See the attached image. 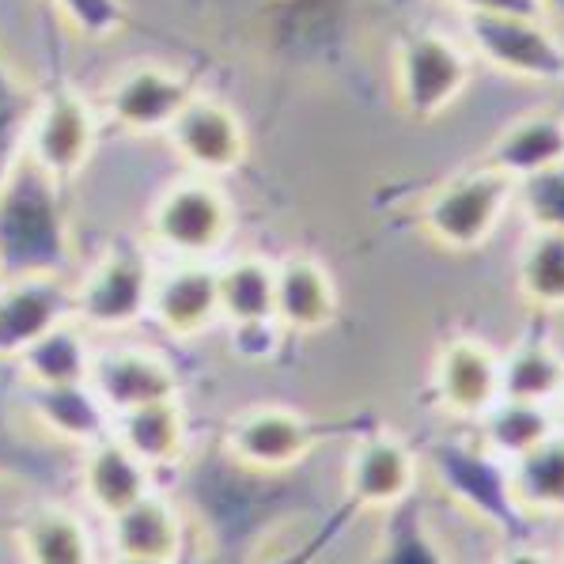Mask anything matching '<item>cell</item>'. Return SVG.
Segmentation results:
<instances>
[{
	"label": "cell",
	"mask_w": 564,
	"mask_h": 564,
	"mask_svg": "<svg viewBox=\"0 0 564 564\" xmlns=\"http://www.w3.org/2000/svg\"><path fill=\"white\" fill-rule=\"evenodd\" d=\"M564 160V115L557 110H531L519 115L508 129H500L497 141L485 149L481 167L500 171L511 182L538 175Z\"/></svg>",
	"instance_id": "cell-21"
},
{
	"label": "cell",
	"mask_w": 564,
	"mask_h": 564,
	"mask_svg": "<svg viewBox=\"0 0 564 564\" xmlns=\"http://www.w3.org/2000/svg\"><path fill=\"white\" fill-rule=\"evenodd\" d=\"M61 182L28 152L0 182V281L65 276L73 265V231Z\"/></svg>",
	"instance_id": "cell-1"
},
{
	"label": "cell",
	"mask_w": 564,
	"mask_h": 564,
	"mask_svg": "<svg viewBox=\"0 0 564 564\" xmlns=\"http://www.w3.org/2000/svg\"><path fill=\"white\" fill-rule=\"evenodd\" d=\"M178 160H186L202 175H231L247 160V129L231 107L205 95L182 107V115L167 129Z\"/></svg>",
	"instance_id": "cell-10"
},
{
	"label": "cell",
	"mask_w": 564,
	"mask_h": 564,
	"mask_svg": "<svg viewBox=\"0 0 564 564\" xmlns=\"http://www.w3.org/2000/svg\"><path fill=\"white\" fill-rule=\"evenodd\" d=\"M50 4L65 15L68 28L88 42L115 39V34L126 31V23H129V12L121 0H50Z\"/></svg>",
	"instance_id": "cell-34"
},
{
	"label": "cell",
	"mask_w": 564,
	"mask_h": 564,
	"mask_svg": "<svg viewBox=\"0 0 564 564\" xmlns=\"http://www.w3.org/2000/svg\"><path fill=\"white\" fill-rule=\"evenodd\" d=\"M149 318L163 334L189 341V337L205 334L208 326L220 318V284H216V269L205 262H182L152 281V303Z\"/></svg>",
	"instance_id": "cell-15"
},
{
	"label": "cell",
	"mask_w": 564,
	"mask_h": 564,
	"mask_svg": "<svg viewBox=\"0 0 564 564\" xmlns=\"http://www.w3.org/2000/svg\"><path fill=\"white\" fill-rule=\"evenodd\" d=\"M447 8H458L463 15H550V0H440Z\"/></svg>",
	"instance_id": "cell-35"
},
{
	"label": "cell",
	"mask_w": 564,
	"mask_h": 564,
	"mask_svg": "<svg viewBox=\"0 0 564 564\" xmlns=\"http://www.w3.org/2000/svg\"><path fill=\"white\" fill-rule=\"evenodd\" d=\"M511 197H516V182L508 175L489 167H474L440 182L424 197L416 220H421V231L436 247L466 254V250H481L492 239V231L505 220Z\"/></svg>",
	"instance_id": "cell-3"
},
{
	"label": "cell",
	"mask_w": 564,
	"mask_h": 564,
	"mask_svg": "<svg viewBox=\"0 0 564 564\" xmlns=\"http://www.w3.org/2000/svg\"><path fill=\"white\" fill-rule=\"evenodd\" d=\"M497 470H505V463L492 458L485 447H481V455H466V451H451V447L436 455V474L444 477V485L455 492L458 500H463L466 508H474L481 519H489V523L519 534V527H523V511H519L516 500H511L508 477L505 481L485 485V477L497 474Z\"/></svg>",
	"instance_id": "cell-22"
},
{
	"label": "cell",
	"mask_w": 564,
	"mask_h": 564,
	"mask_svg": "<svg viewBox=\"0 0 564 564\" xmlns=\"http://www.w3.org/2000/svg\"><path fill=\"white\" fill-rule=\"evenodd\" d=\"M337 318V289L323 262L292 254L276 262V326L289 334H318Z\"/></svg>",
	"instance_id": "cell-19"
},
{
	"label": "cell",
	"mask_w": 564,
	"mask_h": 564,
	"mask_svg": "<svg viewBox=\"0 0 564 564\" xmlns=\"http://www.w3.org/2000/svg\"><path fill=\"white\" fill-rule=\"evenodd\" d=\"M432 390L451 416L477 421L500 398V357L477 337H455L436 352Z\"/></svg>",
	"instance_id": "cell-14"
},
{
	"label": "cell",
	"mask_w": 564,
	"mask_h": 564,
	"mask_svg": "<svg viewBox=\"0 0 564 564\" xmlns=\"http://www.w3.org/2000/svg\"><path fill=\"white\" fill-rule=\"evenodd\" d=\"M231 224H236V213H231L228 194L208 178L175 182L171 189H163V197L149 213L152 239L189 262L216 254L228 242Z\"/></svg>",
	"instance_id": "cell-7"
},
{
	"label": "cell",
	"mask_w": 564,
	"mask_h": 564,
	"mask_svg": "<svg viewBox=\"0 0 564 564\" xmlns=\"http://www.w3.org/2000/svg\"><path fill=\"white\" fill-rule=\"evenodd\" d=\"M220 284V318L231 326L276 323V265L258 254L236 258L216 269Z\"/></svg>",
	"instance_id": "cell-25"
},
{
	"label": "cell",
	"mask_w": 564,
	"mask_h": 564,
	"mask_svg": "<svg viewBox=\"0 0 564 564\" xmlns=\"http://www.w3.org/2000/svg\"><path fill=\"white\" fill-rule=\"evenodd\" d=\"M516 197L531 228L564 231V160L516 182Z\"/></svg>",
	"instance_id": "cell-33"
},
{
	"label": "cell",
	"mask_w": 564,
	"mask_h": 564,
	"mask_svg": "<svg viewBox=\"0 0 564 564\" xmlns=\"http://www.w3.org/2000/svg\"><path fill=\"white\" fill-rule=\"evenodd\" d=\"M110 550L115 557H137V561H182L189 545V527L182 508L160 489L141 497L133 508L107 519Z\"/></svg>",
	"instance_id": "cell-16"
},
{
	"label": "cell",
	"mask_w": 564,
	"mask_h": 564,
	"mask_svg": "<svg viewBox=\"0 0 564 564\" xmlns=\"http://www.w3.org/2000/svg\"><path fill=\"white\" fill-rule=\"evenodd\" d=\"M80 489H84V500L95 508V516L115 519L155 489V470L144 466L141 458L110 432L107 440L84 447Z\"/></svg>",
	"instance_id": "cell-17"
},
{
	"label": "cell",
	"mask_w": 564,
	"mask_h": 564,
	"mask_svg": "<svg viewBox=\"0 0 564 564\" xmlns=\"http://www.w3.org/2000/svg\"><path fill=\"white\" fill-rule=\"evenodd\" d=\"M189 99V76L163 65H137L107 88V115L129 133H167Z\"/></svg>",
	"instance_id": "cell-12"
},
{
	"label": "cell",
	"mask_w": 564,
	"mask_h": 564,
	"mask_svg": "<svg viewBox=\"0 0 564 564\" xmlns=\"http://www.w3.org/2000/svg\"><path fill=\"white\" fill-rule=\"evenodd\" d=\"M73 318V289L61 276L0 281V360H15L28 345Z\"/></svg>",
	"instance_id": "cell-13"
},
{
	"label": "cell",
	"mask_w": 564,
	"mask_h": 564,
	"mask_svg": "<svg viewBox=\"0 0 564 564\" xmlns=\"http://www.w3.org/2000/svg\"><path fill=\"white\" fill-rule=\"evenodd\" d=\"M115 564H171V561H137V557H115ZM178 564V561H175Z\"/></svg>",
	"instance_id": "cell-37"
},
{
	"label": "cell",
	"mask_w": 564,
	"mask_h": 564,
	"mask_svg": "<svg viewBox=\"0 0 564 564\" xmlns=\"http://www.w3.org/2000/svg\"><path fill=\"white\" fill-rule=\"evenodd\" d=\"M23 564H99V545L80 511L39 505L15 523Z\"/></svg>",
	"instance_id": "cell-20"
},
{
	"label": "cell",
	"mask_w": 564,
	"mask_h": 564,
	"mask_svg": "<svg viewBox=\"0 0 564 564\" xmlns=\"http://www.w3.org/2000/svg\"><path fill=\"white\" fill-rule=\"evenodd\" d=\"M474 57L497 73L534 84L564 80V42L538 15H463Z\"/></svg>",
	"instance_id": "cell-6"
},
{
	"label": "cell",
	"mask_w": 564,
	"mask_h": 564,
	"mask_svg": "<svg viewBox=\"0 0 564 564\" xmlns=\"http://www.w3.org/2000/svg\"><path fill=\"white\" fill-rule=\"evenodd\" d=\"M416 489V455L410 451L402 436L394 432H364L352 444L349 463H345V505L334 519L326 523V531L311 538L303 550L292 553L281 564H315L318 553L329 545V538L341 534V527L349 519L364 516V511H387L402 505L405 497H413Z\"/></svg>",
	"instance_id": "cell-2"
},
{
	"label": "cell",
	"mask_w": 564,
	"mask_h": 564,
	"mask_svg": "<svg viewBox=\"0 0 564 564\" xmlns=\"http://www.w3.org/2000/svg\"><path fill=\"white\" fill-rule=\"evenodd\" d=\"M519 296L538 311H564V231L534 228L519 254Z\"/></svg>",
	"instance_id": "cell-29"
},
{
	"label": "cell",
	"mask_w": 564,
	"mask_h": 564,
	"mask_svg": "<svg viewBox=\"0 0 564 564\" xmlns=\"http://www.w3.org/2000/svg\"><path fill=\"white\" fill-rule=\"evenodd\" d=\"M115 436L133 451L144 466H152L155 474L171 470V466H178L182 458H186V444H189L186 410H182L178 398L137 405V410L115 416Z\"/></svg>",
	"instance_id": "cell-23"
},
{
	"label": "cell",
	"mask_w": 564,
	"mask_h": 564,
	"mask_svg": "<svg viewBox=\"0 0 564 564\" xmlns=\"http://www.w3.org/2000/svg\"><path fill=\"white\" fill-rule=\"evenodd\" d=\"M492 564H557V561H553L545 550H538V545L516 542V545H508V550H500Z\"/></svg>",
	"instance_id": "cell-36"
},
{
	"label": "cell",
	"mask_w": 564,
	"mask_h": 564,
	"mask_svg": "<svg viewBox=\"0 0 564 564\" xmlns=\"http://www.w3.org/2000/svg\"><path fill=\"white\" fill-rule=\"evenodd\" d=\"M564 387V357L550 341H519L500 360V398L550 402Z\"/></svg>",
	"instance_id": "cell-30"
},
{
	"label": "cell",
	"mask_w": 564,
	"mask_h": 564,
	"mask_svg": "<svg viewBox=\"0 0 564 564\" xmlns=\"http://www.w3.org/2000/svg\"><path fill=\"white\" fill-rule=\"evenodd\" d=\"M54 458L23 436L12 405H8V394L0 390V481H54Z\"/></svg>",
	"instance_id": "cell-32"
},
{
	"label": "cell",
	"mask_w": 564,
	"mask_h": 564,
	"mask_svg": "<svg viewBox=\"0 0 564 564\" xmlns=\"http://www.w3.org/2000/svg\"><path fill=\"white\" fill-rule=\"evenodd\" d=\"M470 76V54L436 31L405 34L394 50V99L410 121L440 118L466 91Z\"/></svg>",
	"instance_id": "cell-5"
},
{
	"label": "cell",
	"mask_w": 564,
	"mask_h": 564,
	"mask_svg": "<svg viewBox=\"0 0 564 564\" xmlns=\"http://www.w3.org/2000/svg\"><path fill=\"white\" fill-rule=\"evenodd\" d=\"M39 88L23 84L12 73V65L4 61V50H0V182L8 178L15 160L28 152V133L34 110H39Z\"/></svg>",
	"instance_id": "cell-31"
},
{
	"label": "cell",
	"mask_w": 564,
	"mask_h": 564,
	"mask_svg": "<svg viewBox=\"0 0 564 564\" xmlns=\"http://www.w3.org/2000/svg\"><path fill=\"white\" fill-rule=\"evenodd\" d=\"M88 383L115 416L137 410V405L178 398V371L160 352L141 349V345H107V349H95Z\"/></svg>",
	"instance_id": "cell-11"
},
{
	"label": "cell",
	"mask_w": 564,
	"mask_h": 564,
	"mask_svg": "<svg viewBox=\"0 0 564 564\" xmlns=\"http://www.w3.org/2000/svg\"><path fill=\"white\" fill-rule=\"evenodd\" d=\"M477 421H481V447L500 463H516L557 432L545 402H519V398H497Z\"/></svg>",
	"instance_id": "cell-27"
},
{
	"label": "cell",
	"mask_w": 564,
	"mask_h": 564,
	"mask_svg": "<svg viewBox=\"0 0 564 564\" xmlns=\"http://www.w3.org/2000/svg\"><path fill=\"white\" fill-rule=\"evenodd\" d=\"M557 398H561V402H564V387H561V394H557Z\"/></svg>",
	"instance_id": "cell-38"
},
{
	"label": "cell",
	"mask_w": 564,
	"mask_h": 564,
	"mask_svg": "<svg viewBox=\"0 0 564 564\" xmlns=\"http://www.w3.org/2000/svg\"><path fill=\"white\" fill-rule=\"evenodd\" d=\"M368 564H447L440 538L432 534L421 500L405 497L402 505L387 508L383 531Z\"/></svg>",
	"instance_id": "cell-28"
},
{
	"label": "cell",
	"mask_w": 564,
	"mask_h": 564,
	"mask_svg": "<svg viewBox=\"0 0 564 564\" xmlns=\"http://www.w3.org/2000/svg\"><path fill=\"white\" fill-rule=\"evenodd\" d=\"M91 360H95V345L88 341L84 326L76 318H68V323L54 326L34 345H28L12 364L20 368L28 387H68V383H88Z\"/></svg>",
	"instance_id": "cell-24"
},
{
	"label": "cell",
	"mask_w": 564,
	"mask_h": 564,
	"mask_svg": "<svg viewBox=\"0 0 564 564\" xmlns=\"http://www.w3.org/2000/svg\"><path fill=\"white\" fill-rule=\"evenodd\" d=\"M152 281L155 269L149 254L137 242L118 239L73 289V318L84 329H102V334L137 326L149 318Z\"/></svg>",
	"instance_id": "cell-4"
},
{
	"label": "cell",
	"mask_w": 564,
	"mask_h": 564,
	"mask_svg": "<svg viewBox=\"0 0 564 564\" xmlns=\"http://www.w3.org/2000/svg\"><path fill=\"white\" fill-rule=\"evenodd\" d=\"M28 413L46 436L68 447H91L115 432V413L107 410L91 383L28 387Z\"/></svg>",
	"instance_id": "cell-18"
},
{
	"label": "cell",
	"mask_w": 564,
	"mask_h": 564,
	"mask_svg": "<svg viewBox=\"0 0 564 564\" xmlns=\"http://www.w3.org/2000/svg\"><path fill=\"white\" fill-rule=\"evenodd\" d=\"M508 489L523 516H564V436L553 432L508 463Z\"/></svg>",
	"instance_id": "cell-26"
},
{
	"label": "cell",
	"mask_w": 564,
	"mask_h": 564,
	"mask_svg": "<svg viewBox=\"0 0 564 564\" xmlns=\"http://www.w3.org/2000/svg\"><path fill=\"white\" fill-rule=\"evenodd\" d=\"M95 144H99V126H95L91 102L68 80H54V88L39 95V110H34L28 133V155L65 186L88 167Z\"/></svg>",
	"instance_id": "cell-9"
},
{
	"label": "cell",
	"mask_w": 564,
	"mask_h": 564,
	"mask_svg": "<svg viewBox=\"0 0 564 564\" xmlns=\"http://www.w3.org/2000/svg\"><path fill=\"white\" fill-rule=\"evenodd\" d=\"M323 424H315L307 413L289 405H254L228 424L224 451L239 470L284 474L323 444Z\"/></svg>",
	"instance_id": "cell-8"
}]
</instances>
